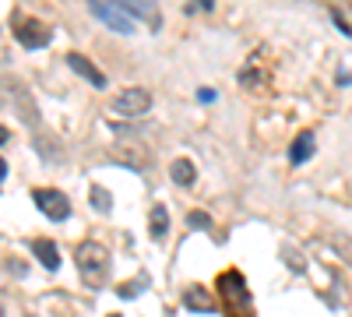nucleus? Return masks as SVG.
<instances>
[{
  "label": "nucleus",
  "instance_id": "f257e3e1",
  "mask_svg": "<svg viewBox=\"0 0 352 317\" xmlns=\"http://www.w3.org/2000/svg\"><path fill=\"white\" fill-rule=\"evenodd\" d=\"M215 289H219V300L226 307V317H254V296L247 289V278L229 268L215 278Z\"/></svg>",
  "mask_w": 352,
  "mask_h": 317
},
{
  "label": "nucleus",
  "instance_id": "f03ea898",
  "mask_svg": "<svg viewBox=\"0 0 352 317\" xmlns=\"http://www.w3.org/2000/svg\"><path fill=\"white\" fill-rule=\"evenodd\" d=\"M74 265H78V272H81V278H85L88 289H99V285L109 282V250H106L99 240H85V243H78V250H74Z\"/></svg>",
  "mask_w": 352,
  "mask_h": 317
},
{
  "label": "nucleus",
  "instance_id": "7ed1b4c3",
  "mask_svg": "<svg viewBox=\"0 0 352 317\" xmlns=\"http://www.w3.org/2000/svg\"><path fill=\"white\" fill-rule=\"evenodd\" d=\"M32 201H36V208H39L46 219H53V222H64V219L71 215V201H67L60 190H53V187L32 190Z\"/></svg>",
  "mask_w": 352,
  "mask_h": 317
},
{
  "label": "nucleus",
  "instance_id": "20e7f679",
  "mask_svg": "<svg viewBox=\"0 0 352 317\" xmlns=\"http://www.w3.org/2000/svg\"><path fill=\"white\" fill-rule=\"evenodd\" d=\"M14 39L25 50H39V46H46L53 39V32H50V25H43L39 18H18L14 21Z\"/></svg>",
  "mask_w": 352,
  "mask_h": 317
},
{
  "label": "nucleus",
  "instance_id": "39448f33",
  "mask_svg": "<svg viewBox=\"0 0 352 317\" xmlns=\"http://www.w3.org/2000/svg\"><path fill=\"white\" fill-rule=\"evenodd\" d=\"M113 109L124 113V117H144L152 109V92L148 89H127L113 99Z\"/></svg>",
  "mask_w": 352,
  "mask_h": 317
},
{
  "label": "nucleus",
  "instance_id": "423d86ee",
  "mask_svg": "<svg viewBox=\"0 0 352 317\" xmlns=\"http://www.w3.org/2000/svg\"><path fill=\"white\" fill-rule=\"evenodd\" d=\"M92 14L99 21H106L113 32H120V36H131L134 32V21H131V14L120 4H92Z\"/></svg>",
  "mask_w": 352,
  "mask_h": 317
},
{
  "label": "nucleus",
  "instance_id": "0eeeda50",
  "mask_svg": "<svg viewBox=\"0 0 352 317\" xmlns=\"http://www.w3.org/2000/svg\"><path fill=\"white\" fill-rule=\"evenodd\" d=\"M64 61H67V67H71V71H78L81 78L92 81L96 89H106V74H102V71H99L92 61H88V56H81V53H67Z\"/></svg>",
  "mask_w": 352,
  "mask_h": 317
},
{
  "label": "nucleus",
  "instance_id": "6e6552de",
  "mask_svg": "<svg viewBox=\"0 0 352 317\" xmlns=\"http://www.w3.org/2000/svg\"><path fill=\"white\" fill-rule=\"evenodd\" d=\"M184 307L194 314H212V293L204 285H187L184 289Z\"/></svg>",
  "mask_w": 352,
  "mask_h": 317
},
{
  "label": "nucleus",
  "instance_id": "1a4fd4ad",
  "mask_svg": "<svg viewBox=\"0 0 352 317\" xmlns=\"http://www.w3.org/2000/svg\"><path fill=\"white\" fill-rule=\"evenodd\" d=\"M310 155H314V131H300L296 141H292V149H289V159H292V166H300Z\"/></svg>",
  "mask_w": 352,
  "mask_h": 317
},
{
  "label": "nucleus",
  "instance_id": "9d476101",
  "mask_svg": "<svg viewBox=\"0 0 352 317\" xmlns=\"http://www.w3.org/2000/svg\"><path fill=\"white\" fill-rule=\"evenodd\" d=\"M32 250H36V257L43 261V268H50V272L60 268V250H56V243H53V240H36V243H32Z\"/></svg>",
  "mask_w": 352,
  "mask_h": 317
},
{
  "label": "nucleus",
  "instance_id": "9b49d317",
  "mask_svg": "<svg viewBox=\"0 0 352 317\" xmlns=\"http://www.w3.org/2000/svg\"><path fill=\"white\" fill-rule=\"evenodd\" d=\"M169 177H173V184L190 187V184L197 180V169H194V162H190V159H176V162L169 166Z\"/></svg>",
  "mask_w": 352,
  "mask_h": 317
},
{
  "label": "nucleus",
  "instance_id": "f8f14e48",
  "mask_svg": "<svg viewBox=\"0 0 352 317\" xmlns=\"http://www.w3.org/2000/svg\"><path fill=\"white\" fill-rule=\"evenodd\" d=\"M148 233H152V240H162V237L169 233V212H166V205H155V208H152V215H148Z\"/></svg>",
  "mask_w": 352,
  "mask_h": 317
},
{
  "label": "nucleus",
  "instance_id": "ddd939ff",
  "mask_svg": "<svg viewBox=\"0 0 352 317\" xmlns=\"http://www.w3.org/2000/svg\"><path fill=\"white\" fill-rule=\"evenodd\" d=\"M328 240H331V247L338 250V257H342V261H345V265H352V240H349L345 233H331Z\"/></svg>",
  "mask_w": 352,
  "mask_h": 317
},
{
  "label": "nucleus",
  "instance_id": "4468645a",
  "mask_svg": "<svg viewBox=\"0 0 352 317\" xmlns=\"http://www.w3.org/2000/svg\"><path fill=\"white\" fill-rule=\"evenodd\" d=\"M92 208L102 212V215H109L113 201H109V190H106V187H92Z\"/></svg>",
  "mask_w": 352,
  "mask_h": 317
},
{
  "label": "nucleus",
  "instance_id": "2eb2a0df",
  "mask_svg": "<svg viewBox=\"0 0 352 317\" xmlns=\"http://www.w3.org/2000/svg\"><path fill=\"white\" fill-rule=\"evenodd\" d=\"M187 226L190 229H212V215L208 212H190L187 215Z\"/></svg>",
  "mask_w": 352,
  "mask_h": 317
},
{
  "label": "nucleus",
  "instance_id": "dca6fc26",
  "mask_svg": "<svg viewBox=\"0 0 352 317\" xmlns=\"http://www.w3.org/2000/svg\"><path fill=\"white\" fill-rule=\"evenodd\" d=\"M141 289H144V278H138V282H131V285H120V289H116V293H120V296L127 300V296H138Z\"/></svg>",
  "mask_w": 352,
  "mask_h": 317
},
{
  "label": "nucleus",
  "instance_id": "f3484780",
  "mask_svg": "<svg viewBox=\"0 0 352 317\" xmlns=\"http://www.w3.org/2000/svg\"><path fill=\"white\" fill-rule=\"evenodd\" d=\"M197 99H201V102H215V89H201Z\"/></svg>",
  "mask_w": 352,
  "mask_h": 317
},
{
  "label": "nucleus",
  "instance_id": "a211bd4d",
  "mask_svg": "<svg viewBox=\"0 0 352 317\" xmlns=\"http://www.w3.org/2000/svg\"><path fill=\"white\" fill-rule=\"evenodd\" d=\"M4 177H8V162H4V159H0V180H4Z\"/></svg>",
  "mask_w": 352,
  "mask_h": 317
},
{
  "label": "nucleus",
  "instance_id": "6ab92c4d",
  "mask_svg": "<svg viewBox=\"0 0 352 317\" xmlns=\"http://www.w3.org/2000/svg\"><path fill=\"white\" fill-rule=\"evenodd\" d=\"M4 141H8V127H0V145H4Z\"/></svg>",
  "mask_w": 352,
  "mask_h": 317
},
{
  "label": "nucleus",
  "instance_id": "aec40b11",
  "mask_svg": "<svg viewBox=\"0 0 352 317\" xmlns=\"http://www.w3.org/2000/svg\"><path fill=\"white\" fill-rule=\"evenodd\" d=\"M0 317H4V303H0Z\"/></svg>",
  "mask_w": 352,
  "mask_h": 317
},
{
  "label": "nucleus",
  "instance_id": "412c9836",
  "mask_svg": "<svg viewBox=\"0 0 352 317\" xmlns=\"http://www.w3.org/2000/svg\"><path fill=\"white\" fill-rule=\"evenodd\" d=\"M109 317H120V314H109Z\"/></svg>",
  "mask_w": 352,
  "mask_h": 317
},
{
  "label": "nucleus",
  "instance_id": "4be33fe9",
  "mask_svg": "<svg viewBox=\"0 0 352 317\" xmlns=\"http://www.w3.org/2000/svg\"><path fill=\"white\" fill-rule=\"evenodd\" d=\"M25 317H36V314H25Z\"/></svg>",
  "mask_w": 352,
  "mask_h": 317
}]
</instances>
